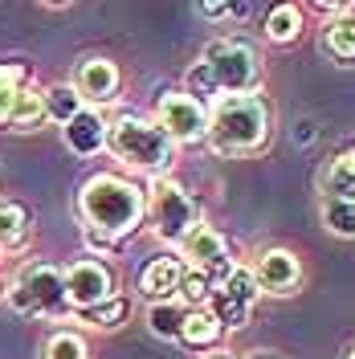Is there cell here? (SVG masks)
Instances as JSON below:
<instances>
[{"label":"cell","instance_id":"cell-4","mask_svg":"<svg viewBox=\"0 0 355 359\" xmlns=\"http://www.w3.org/2000/svg\"><path fill=\"white\" fill-rule=\"evenodd\" d=\"M4 302L21 318H45V323H62V327L74 318L66 302L62 266H53V262H25L13 273V282L4 286Z\"/></svg>","mask_w":355,"mask_h":359},{"label":"cell","instance_id":"cell-21","mask_svg":"<svg viewBox=\"0 0 355 359\" xmlns=\"http://www.w3.org/2000/svg\"><path fill=\"white\" fill-rule=\"evenodd\" d=\"M41 102H45V123H58V127H66L69 118L86 107V102L74 94V86H69V82L41 86Z\"/></svg>","mask_w":355,"mask_h":359},{"label":"cell","instance_id":"cell-27","mask_svg":"<svg viewBox=\"0 0 355 359\" xmlns=\"http://www.w3.org/2000/svg\"><path fill=\"white\" fill-rule=\"evenodd\" d=\"M196 13L204 21H229L233 17V4L229 0H204V4H196Z\"/></svg>","mask_w":355,"mask_h":359},{"label":"cell","instance_id":"cell-28","mask_svg":"<svg viewBox=\"0 0 355 359\" xmlns=\"http://www.w3.org/2000/svg\"><path fill=\"white\" fill-rule=\"evenodd\" d=\"M241 359H282V351H274V347H253V351H245Z\"/></svg>","mask_w":355,"mask_h":359},{"label":"cell","instance_id":"cell-8","mask_svg":"<svg viewBox=\"0 0 355 359\" xmlns=\"http://www.w3.org/2000/svg\"><path fill=\"white\" fill-rule=\"evenodd\" d=\"M257 298H262V294H257V282H253L249 266H233L221 282L213 286L208 311H213V318L221 323L225 331H237V327L249 323V314H253V306H257Z\"/></svg>","mask_w":355,"mask_h":359},{"label":"cell","instance_id":"cell-17","mask_svg":"<svg viewBox=\"0 0 355 359\" xmlns=\"http://www.w3.org/2000/svg\"><path fill=\"white\" fill-rule=\"evenodd\" d=\"M33 241V212L17 201H0V257L25 253Z\"/></svg>","mask_w":355,"mask_h":359},{"label":"cell","instance_id":"cell-31","mask_svg":"<svg viewBox=\"0 0 355 359\" xmlns=\"http://www.w3.org/2000/svg\"><path fill=\"white\" fill-rule=\"evenodd\" d=\"M0 298H4V282H0Z\"/></svg>","mask_w":355,"mask_h":359},{"label":"cell","instance_id":"cell-5","mask_svg":"<svg viewBox=\"0 0 355 359\" xmlns=\"http://www.w3.org/2000/svg\"><path fill=\"white\" fill-rule=\"evenodd\" d=\"M196 62L204 66L208 82H213V90H217L221 98L257 94L262 82H266V62H262V53L249 41H241V37H217V41H208L200 49Z\"/></svg>","mask_w":355,"mask_h":359},{"label":"cell","instance_id":"cell-14","mask_svg":"<svg viewBox=\"0 0 355 359\" xmlns=\"http://www.w3.org/2000/svg\"><path fill=\"white\" fill-rule=\"evenodd\" d=\"M62 139H66L69 151H74V156H82V159L107 151V118H102V111L82 107V111L62 127Z\"/></svg>","mask_w":355,"mask_h":359},{"label":"cell","instance_id":"cell-23","mask_svg":"<svg viewBox=\"0 0 355 359\" xmlns=\"http://www.w3.org/2000/svg\"><path fill=\"white\" fill-rule=\"evenodd\" d=\"M184 306L176 298L172 302H147V331L163 343H180V327H184Z\"/></svg>","mask_w":355,"mask_h":359},{"label":"cell","instance_id":"cell-13","mask_svg":"<svg viewBox=\"0 0 355 359\" xmlns=\"http://www.w3.org/2000/svg\"><path fill=\"white\" fill-rule=\"evenodd\" d=\"M180 282H184V262L176 253H159L139 269V294L147 302H172L180 294Z\"/></svg>","mask_w":355,"mask_h":359},{"label":"cell","instance_id":"cell-11","mask_svg":"<svg viewBox=\"0 0 355 359\" xmlns=\"http://www.w3.org/2000/svg\"><path fill=\"white\" fill-rule=\"evenodd\" d=\"M176 257L184 262V269H196V273L213 278V282H221L225 273L237 266V262H233V253H229L225 233H221V229H213V224L192 229V233H188V241L180 245Z\"/></svg>","mask_w":355,"mask_h":359},{"label":"cell","instance_id":"cell-18","mask_svg":"<svg viewBox=\"0 0 355 359\" xmlns=\"http://www.w3.org/2000/svg\"><path fill=\"white\" fill-rule=\"evenodd\" d=\"M225 335V327L213 318L208 306H196V311L184 314V327H180V343L184 347H196V351H208V347H217Z\"/></svg>","mask_w":355,"mask_h":359},{"label":"cell","instance_id":"cell-22","mask_svg":"<svg viewBox=\"0 0 355 359\" xmlns=\"http://www.w3.org/2000/svg\"><path fill=\"white\" fill-rule=\"evenodd\" d=\"M302 37V8L298 4H274L266 13V41L294 45Z\"/></svg>","mask_w":355,"mask_h":359},{"label":"cell","instance_id":"cell-24","mask_svg":"<svg viewBox=\"0 0 355 359\" xmlns=\"http://www.w3.org/2000/svg\"><path fill=\"white\" fill-rule=\"evenodd\" d=\"M8 127L13 131H41L45 127V102H41V86H29L21 90V98H17V107L8 114Z\"/></svg>","mask_w":355,"mask_h":359},{"label":"cell","instance_id":"cell-29","mask_svg":"<svg viewBox=\"0 0 355 359\" xmlns=\"http://www.w3.org/2000/svg\"><path fill=\"white\" fill-rule=\"evenodd\" d=\"M204 359H233L229 351H217V355H204Z\"/></svg>","mask_w":355,"mask_h":359},{"label":"cell","instance_id":"cell-20","mask_svg":"<svg viewBox=\"0 0 355 359\" xmlns=\"http://www.w3.org/2000/svg\"><path fill=\"white\" fill-rule=\"evenodd\" d=\"M37 359H90V343L78 327H53L41 339Z\"/></svg>","mask_w":355,"mask_h":359},{"label":"cell","instance_id":"cell-3","mask_svg":"<svg viewBox=\"0 0 355 359\" xmlns=\"http://www.w3.org/2000/svg\"><path fill=\"white\" fill-rule=\"evenodd\" d=\"M176 143L159 131L152 118L139 114H119L114 123H107V156L119 159L127 172L147 180H163L176 168Z\"/></svg>","mask_w":355,"mask_h":359},{"label":"cell","instance_id":"cell-9","mask_svg":"<svg viewBox=\"0 0 355 359\" xmlns=\"http://www.w3.org/2000/svg\"><path fill=\"white\" fill-rule=\"evenodd\" d=\"M62 278H66V302L69 311H86V306H98V302H107L114 298V269L102 262V257H78V262H69L62 269Z\"/></svg>","mask_w":355,"mask_h":359},{"label":"cell","instance_id":"cell-7","mask_svg":"<svg viewBox=\"0 0 355 359\" xmlns=\"http://www.w3.org/2000/svg\"><path fill=\"white\" fill-rule=\"evenodd\" d=\"M152 123H156L176 147L204 143V135H208V107L196 102L192 94H184V90H168V94H159L156 118H152Z\"/></svg>","mask_w":355,"mask_h":359},{"label":"cell","instance_id":"cell-16","mask_svg":"<svg viewBox=\"0 0 355 359\" xmlns=\"http://www.w3.org/2000/svg\"><path fill=\"white\" fill-rule=\"evenodd\" d=\"M319 192L323 201H355V143L327 159V168L319 172Z\"/></svg>","mask_w":355,"mask_h":359},{"label":"cell","instance_id":"cell-10","mask_svg":"<svg viewBox=\"0 0 355 359\" xmlns=\"http://www.w3.org/2000/svg\"><path fill=\"white\" fill-rule=\"evenodd\" d=\"M249 273L257 282V294H269V298H290V294H298V286H302V262L286 245L262 249L249 262Z\"/></svg>","mask_w":355,"mask_h":359},{"label":"cell","instance_id":"cell-12","mask_svg":"<svg viewBox=\"0 0 355 359\" xmlns=\"http://www.w3.org/2000/svg\"><path fill=\"white\" fill-rule=\"evenodd\" d=\"M69 86H74V94L86 102L90 111H98V107H111L119 98L123 74H119V66L111 57H78L74 69H69Z\"/></svg>","mask_w":355,"mask_h":359},{"label":"cell","instance_id":"cell-6","mask_svg":"<svg viewBox=\"0 0 355 359\" xmlns=\"http://www.w3.org/2000/svg\"><path fill=\"white\" fill-rule=\"evenodd\" d=\"M143 192H147V224H152V237H156L159 245L180 249L188 241V233L204 224L200 201L172 176L152 180Z\"/></svg>","mask_w":355,"mask_h":359},{"label":"cell","instance_id":"cell-15","mask_svg":"<svg viewBox=\"0 0 355 359\" xmlns=\"http://www.w3.org/2000/svg\"><path fill=\"white\" fill-rule=\"evenodd\" d=\"M323 13H331V21L323 29V49L339 66H355V4H331Z\"/></svg>","mask_w":355,"mask_h":359},{"label":"cell","instance_id":"cell-19","mask_svg":"<svg viewBox=\"0 0 355 359\" xmlns=\"http://www.w3.org/2000/svg\"><path fill=\"white\" fill-rule=\"evenodd\" d=\"M127 318H131V298L114 294V298L98 302V306L74 311V318H69V323H82V327H94V331H119V327H123Z\"/></svg>","mask_w":355,"mask_h":359},{"label":"cell","instance_id":"cell-1","mask_svg":"<svg viewBox=\"0 0 355 359\" xmlns=\"http://www.w3.org/2000/svg\"><path fill=\"white\" fill-rule=\"evenodd\" d=\"M78 221L90 249L111 253L147 221V192L131 176L94 172L78 184Z\"/></svg>","mask_w":355,"mask_h":359},{"label":"cell","instance_id":"cell-25","mask_svg":"<svg viewBox=\"0 0 355 359\" xmlns=\"http://www.w3.org/2000/svg\"><path fill=\"white\" fill-rule=\"evenodd\" d=\"M25 86H29V69L21 62H0V127H8V114Z\"/></svg>","mask_w":355,"mask_h":359},{"label":"cell","instance_id":"cell-30","mask_svg":"<svg viewBox=\"0 0 355 359\" xmlns=\"http://www.w3.org/2000/svg\"><path fill=\"white\" fill-rule=\"evenodd\" d=\"M347 359H355V347H351V351H347Z\"/></svg>","mask_w":355,"mask_h":359},{"label":"cell","instance_id":"cell-2","mask_svg":"<svg viewBox=\"0 0 355 359\" xmlns=\"http://www.w3.org/2000/svg\"><path fill=\"white\" fill-rule=\"evenodd\" d=\"M274 131V111L262 94H237L208 107V151L221 159H245L266 151Z\"/></svg>","mask_w":355,"mask_h":359},{"label":"cell","instance_id":"cell-26","mask_svg":"<svg viewBox=\"0 0 355 359\" xmlns=\"http://www.w3.org/2000/svg\"><path fill=\"white\" fill-rule=\"evenodd\" d=\"M319 217H323V229L331 237L355 241V201H323L319 204Z\"/></svg>","mask_w":355,"mask_h":359}]
</instances>
